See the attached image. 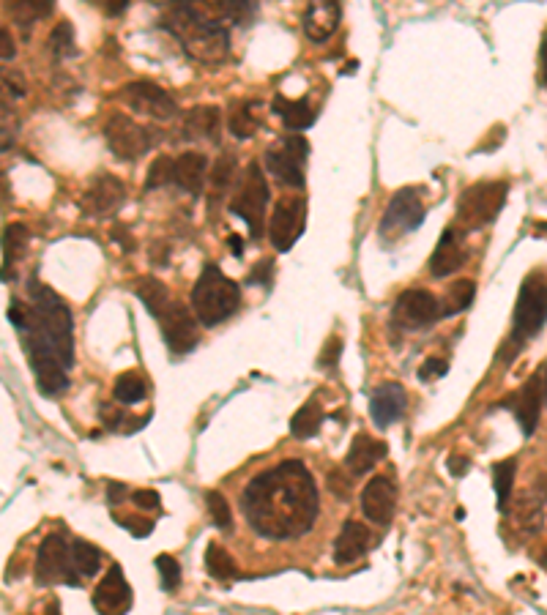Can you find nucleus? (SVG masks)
Returning <instances> with one entry per match:
<instances>
[{
    "label": "nucleus",
    "instance_id": "1",
    "mask_svg": "<svg viewBox=\"0 0 547 615\" xmlns=\"http://www.w3.org/2000/svg\"><path fill=\"white\" fill-rule=\"evenodd\" d=\"M241 512L249 528L274 542L299 539L318 520V484L299 460H285L258 473L241 492Z\"/></svg>",
    "mask_w": 547,
    "mask_h": 615
},
{
    "label": "nucleus",
    "instance_id": "2",
    "mask_svg": "<svg viewBox=\"0 0 547 615\" xmlns=\"http://www.w3.org/2000/svg\"><path fill=\"white\" fill-rule=\"evenodd\" d=\"M17 328L25 339V350H50L66 364V369L74 367L72 309L55 290L31 282V307H25Z\"/></svg>",
    "mask_w": 547,
    "mask_h": 615
},
{
    "label": "nucleus",
    "instance_id": "36",
    "mask_svg": "<svg viewBox=\"0 0 547 615\" xmlns=\"http://www.w3.org/2000/svg\"><path fill=\"white\" fill-rule=\"evenodd\" d=\"M25 96H28V80L22 77V72L0 66V110H11Z\"/></svg>",
    "mask_w": 547,
    "mask_h": 615
},
{
    "label": "nucleus",
    "instance_id": "35",
    "mask_svg": "<svg viewBox=\"0 0 547 615\" xmlns=\"http://www.w3.org/2000/svg\"><path fill=\"white\" fill-rule=\"evenodd\" d=\"M476 296V282L474 279H460L455 285L449 287V293L444 298V307H441V318H452V315H460L465 309L474 304Z\"/></svg>",
    "mask_w": 547,
    "mask_h": 615
},
{
    "label": "nucleus",
    "instance_id": "54",
    "mask_svg": "<svg viewBox=\"0 0 547 615\" xmlns=\"http://www.w3.org/2000/svg\"><path fill=\"white\" fill-rule=\"evenodd\" d=\"M446 465H449V471L455 473V476H463L468 471V460H463V457H452Z\"/></svg>",
    "mask_w": 547,
    "mask_h": 615
},
{
    "label": "nucleus",
    "instance_id": "38",
    "mask_svg": "<svg viewBox=\"0 0 547 615\" xmlns=\"http://www.w3.org/2000/svg\"><path fill=\"white\" fill-rule=\"evenodd\" d=\"M145 380L137 375V372H124L121 378L115 380L113 397L115 402L121 405H137V402L145 400Z\"/></svg>",
    "mask_w": 547,
    "mask_h": 615
},
{
    "label": "nucleus",
    "instance_id": "50",
    "mask_svg": "<svg viewBox=\"0 0 547 615\" xmlns=\"http://www.w3.org/2000/svg\"><path fill=\"white\" fill-rule=\"evenodd\" d=\"M129 3L132 0H99V6H102L107 17H121L129 9Z\"/></svg>",
    "mask_w": 547,
    "mask_h": 615
},
{
    "label": "nucleus",
    "instance_id": "27",
    "mask_svg": "<svg viewBox=\"0 0 547 615\" xmlns=\"http://www.w3.org/2000/svg\"><path fill=\"white\" fill-rule=\"evenodd\" d=\"M219 123H222V113L219 107H195L184 115L181 123V134L186 140H219Z\"/></svg>",
    "mask_w": 547,
    "mask_h": 615
},
{
    "label": "nucleus",
    "instance_id": "53",
    "mask_svg": "<svg viewBox=\"0 0 547 615\" xmlns=\"http://www.w3.org/2000/svg\"><path fill=\"white\" fill-rule=\"evenodd\" d=\"M126 495V487L118 482H110V487H107V501H110V506H118V503L124 501Z\"/></svg>",
    "mask_w": 547,
    "mask_h": 615
},
{
    "label": "nucleus",
    "instance_id": "46",
    "mask_svg": "<svg viewBox=\"0 0 547 615\" xmlns=\"http://www.w3.org/2000/svg\"><path fill=\"white\" fill-rule=\"evenodd\" d=\"M446 372H449V361H446V359H427L422 364V369H419V378H422V380H438V378H444Z\"/></svg>",
    "mask_w": 547,
    "mask_h": 615
},
{
    "label": "nucleus",
    "instance_id": "15",
    "mask_svg": "<svg viewBox=\"0 0 547 615\" xmlns=\"http://www.w3.org/2000/svg\"><path fill=\"white\" fill-rule=\"evenodd\" d=\"M159 320H162V339L176 356H184L195 348L200 331H197L195 315L184 304H170Z\"/></svg>",
    "mask_w": 547,
    "mask_h": 615
},
{
    "label": "nucleus",
    "instance_id": "41",
    "mask_svg": "<svg viewBox=\"0 0 547 615\" xmlns=\"http://www.w3.org/2000/svg\"><path fill=\"white\" fill-rule=\"evenodd\" d=\"M50 52L55 58H72L77 47H74V28L72 22H58L50 33Z\"/></svg>",
    "mask_w": 547,
    "mask_h": 615
},
{
    "label": "nucleus",
    "instance_id": "49",
    "mask_svg": "<svg viewBox=\"0 0 547 615\" xmlns=\"http://www.w3.org/2000/svg\"><path fill=\"white\" fill-rule=\"evenodd\" d=\"M14 58H17V41L11 31L0 28V61H14Z\"/></svg>",
    "mask_w": 547,
    "mask_h": 615
},
{
    "label": "nucleus",
    "instance_id": "24",
    "mask_svg": "<svg viewBox=\"0 0 547 615\" xmlns=\"http://www.w3.org/2000/svg\"><path fill=\"white\" fill-rule=\"evenodd\" d=\"M386 454H389V446H386V443L372 438L367 432H359V435L353 438L348 454H345V468L351 471V476H364V473L372 471Z\"/></svg>",
    "mask_w": 547,
    "mask_h": 615
},
{
    "label": "nucleus",
    "instance_id": "6",
    "mask_svg": "<svg viewBox=\"0 0 547 615\" xmlns=\"http://www.w3.org/2000/svg\"><path fill=\"white\" fill-rule=\"evenodd\" d=\"M189 58L200 63H222L230 55V33L222 25H170Z\"/></svg>",
    "mask_w": 547,
    "mask_h": 615
},
{
    "label": "nucleus",
    "instance_id": "30",
    "mask_svg": "<svg viewBox=\"0 0 547 615\" xmlns=\"http://www.w3.org/2000/svg\"><path fill=\"white\" fill-rule=\"evenodd\" d=\"M260 123H263V118H260L258 102H236L230 107L228 129L233 137H238V140L255 137L260 129Z\"/></svg>",
    "mask_w": 547,
    "mask_h": 615
},
{
    "label": "nucleus",
    "instance_id": "25",
    "mask_svg": "<svg viewBox=\"0 0 547 615\" xmlns=\"http://www.w3.org/2000/svg\"><path fill=\"white\" fill-rule=\"evenodd\" d=\"M463 263L465 249L463 244H460V236H457L455 227H446L444 236H441V241L435 246L433 257H430V274H433L435 279H444L449 277V274L460 271Z\"/></svg>",
    "mask_w": 547,
    "mask_h": 615
},
{
    "label": "nucleus",
    "instance_id": "34",
    "mask_svg": "<svg viewBox=\"0 0 547 615\" xmlns=\"http://www.w3.org/2000/svg\"><path fill=\"white\" fill-rule=\"evenodd\" d=\"M55 9V0H9L11 17L17 20L20 28H31L33 22L50 17Z\"/></svg>",
    "mask_w": 547,
    "mask_h": 615
},
{
    "label": "nucleus",
    "instance_id": "19",
    "mask_svg": "<svg viewBox=\"0 0 547 615\" xmlns=\"http://www.w3.org/2000/svg\"><path fill=\"white\" fill-rule=\"evenodd\" d=\"M93 607L99 613H126L132 607V585L126 583L121 566L115 564L107 569L104 580L93 591Z\"/></svg>",
    "mask_w": 547,
    "mask_h": 615
},
{
    "label": "nucleus",
    "instance_id": "13",
    "mask_svg": "<svg viewBox=\"0 0 547 615\" xmlns=\"http://www.w3.org/2000/svg\"><path fill=\"white\" fill-rule=\"evenodd\" d=\"M170 25H222L233 17V0H170Z\"/></svg>",
    "mask_w": 547,
    "mask_h": 615
},
{
    "label": "nucleus",
    "instance_id": "52",
    "mask_svg": "<svg viewBox=\"0 0 547 615\" xmlns=\"http://www.w3.org/2000/svg\"><path fill=\"white\" fill-rule=\"evenodd\" d=\"M340 350H342V342L337 337H331L329 339V345H326V353L320 356V364H326V367H331L334 364V359L340 356Z\"/></svg>",
    "mask_w": 547,
    "mask_h": 615
},
{
    "label": "nucleus",
    "instance_id": "55",
    "mask_svg": "<svg viewBox=\"0 0 547 615\" xmlns=\"http://www.w3.org/2000/svg\"><path fill=\"white\" fill-rule=\"evenodd\" d=\"M542 69H545V77H547V41H545V47H542Z\"/></svg>",
    "mask_w": 547,
    "mask_h": 615
},
{
    "label": "nucleus",
    "instance_id": "39",
    "mask_svg": "<svg viewBox=\"0 0 547 615\" xmlns=\"http://www.w3.org/2000/svg\"><path fill=\"white\" fill-rule=\"evenodd\" d=\"M72 566L80 572V577H93L102 566V553L85 539H77L72 544Z\"/></svg>",
    "mask_w": 547,
    "mask_h": 615
},
{
    "label": "nucleus",
    "instance_id": "16",
    "mask_svg": "<svg viewBox=\"0 0 547 615\" xmlns=\"http://www.w3.org/2000/svg\"><path fill=\"white\" fill-rule=\"evenodd\" d=\"M441 318V304L433 293L427 290H405L400 298L394 301V320L400 326L408 328H422L430 326L435 320Z\"/></svg>",
    "mask_w": 547,
    "mask_h": 615
},
{
    "label": "nucleus",
    "instance_id": "29",
    "mask_svg": "<svg viewBox=\"0 0 547 615\" xmlns=\"http://www.w3.org/2000/svg\"><path fill=\"white\" fill-rule=\"evenodd\" d=\"M274 113L285 121V126H288L290 132H304V129H310L312 123H315V110H312L310 99H282V96H277L274 99Z\"/></svg>",
    "mask_w": 547,
    "mask_h": 615
},
{
    "label": "nucleus",
    "instance_id": "58",
    "mask_svg": "<svg viewBox=\"0 0 547 615\" xmlns=\"http://www.w3.org/2000/svg\"><path fill=\"white\" fill-rule=\"evenodd\" d=\"M545 380H547V369H545ZM545 394H547V383H545Z\"/></svg>",
    "mask_w": 547,
    "mask_h": 615
},
{
    "label": "nucleus",
    "instance_id": "33",
    "mask_svg": "<svg viewBox=\"0 0 547 615\" xmlns=\"http://www.w3.org/2000/svg\"><path fill=\"white\" fill-rule=\"evenodd\" d=\"M320 421H323V408H320V402L318 400L304 402V405L296 410V416L290 419V432H293V438H299V441H310L312 435L320 430Z\"/></svg>",
    "mask_w": 547,
    "mask_h": 615
},
{
    "label": "nucleus",
    "instance_id": "23",
    "mask_svg": "<svg viewBox=\"0 0 547 615\" xmlns=\"http://www.w3.org/2000/svg\"><path fill=\"white\" fill-rule=\"evenodd\" d=\"M208 181V156L197 151H186L173 159V184L189 195H203V186Z\"/></svg>",
    "mask_w": 547,
    "mask_h": 615
},
{
    "label": "nucleus",
    "instance_id": "8",
    "mask_svg": "<svg viewBox=\"0 0 547 615\" xmlns=\"http://www.w3.org/2000/svg\"><path fill=\"white\" fill-rule=\"evenodd\" d=\"M104 140L110 145L115 159H121V162H135L156 145L151 129H145V126L132 121L129 115L121 113L110 115V121L104 123Z\"/></svg>",
    "mask_w": 547,
    "mask_h": 615
},
{
    "label": "nucleus",
    "instance_id": "21",
    "mask_svg": "<svg viewBox=\"0 0 547 615\" xmlns=\"http://www.w3.org/2000/svg\"><path fill=\"white\" fill-rule=\"evenodd\" d=\"M405 405H408V394L400 383H383L372 391L370 400V416L372 424L378 430H389L394 421L403 419Z\"/></svg>",
    "mask_w": 547,
    "mask_h": 615
},
{
    "label": "nucleus",
    "instance_id": "3",
    "mask_svg": "<svg viewBox=\"0 0 547 615\" xmlns=\"http://www.w3.org/2000/svg\"><path fill=\"white\" fill-rule=\"evenodd\" d=\"M241 307V287L222 274L217 263H206L192 287V312L206 328L225 323Z\"/></svg>",
    "mask_w": 547,
    "mask_h": 615
},
{
    "label": "nucleus",
    "instance_id": "32",
    "mask_svg": "<svg viewBox=\"0 0 547 615\" xmlns=\"http://www.w3.org/2000/svg\"><path fill=\"white\" fill-rule=\"evenodd\" d=\"M137 298L143 301V307L154 315V318H162V312L170 307V296H167V287L154 277H143L137 279L135 287Z\"/></svg>",
    "mask_w": 547,
    "mask_h": 615
},
{
    "label": "nucleus",
    "instance_id": "22",
    "mask_svg": "<svg viewBox=\"0 0 547 615\" xmlns=\"http://www.w3.org/2000/svg\"><path fill=\"white\" fill-rule=\"evenodd\" d=\"M542 394H545V372L528 378L512 400V413H515L523 435H534V430H537L539 413H542Z\"/></svg>",
    "mask_w": 547,
    "mask_h": 615
},
{
    "label": "nucleus",
    "instance_id": "45",
    "mask_svg": "<svg viewBox=\"0 0 547 615\" xmlns=\"http://www.w3.org/2000/svg\"><path fill=\"white\" fill-rule=\"evenodd\" d=\"M118 523H124L126 531L132 533L135 539H145V536H151V533H154V523H151V520H140V517H121Z\"/></svg>",
    "mask_w": 547,
    "mask_h": 615
},
{
    "label": "nucleus",
    "instance_id": "9",
    "mask_svg": "<svg viewBox=\"0 0 547 615\" xmlns=\"http://www.w3.org/2000/svg\"><path fill=\"white\" fill-rule=\"evenodd\" d=\"M36 580L39 585L66 583L80 585V574L72 566V547L63 542L61 533H50L36 553Z\"/></svg>",
    "mask_w": 547,
    "mask_h": 615
},
{
    "label": "nucleus",
    "instance_id": "10",
    "mask_svg": "<svg viewBox=\"0 0 547 615\" xmlns=\"http://www.w3.org/2000/svg\"><path fill=\"white\" fill-rule=\"evenodd\" d=\"M310 154V143L299 132L288 134L282 145L266 151V167L279 184L301 189L304 186V162Z\"/></svg>",
    "mask_w": 547,
    "mask_h": 615
},
{
    "label": "nucleus",
    "instance_id": "37",
    "mask_svg": "<svg viewBox=\"0 0 547 615\" xmlns=\"http://www.w3.org/2000/svg\"><path fill=\"white\" fill-rule=\"evenodd\" d=\"M206 572L214 577V580H230V577H236V561H233V555L222 547V544L217 542H208L206 547Z\"/></svg>",
    "mask_w": 547,
    "mask_h": 615
},
{
    "label": "nucleus",
    "instance_id": "14",
    "mask_svg": "<svg viewBox=\"0 0 547 615\" xmlns=\"http://www.w3.org/2000/svg\"><path fill=\"white\" fill-rule=\"evenodd\" d=\"M121 99H124L135 113L148 115V118H154V121H173L178 115L176 99H173L165 88L154 85V82H129L124 93H121Z\"/></svg>",
    "mask_w": 547,
    "mask_h": 615
},
{
    "label": "nucleus",
    "instance_id": "5",
    "mask_svg": "<svg viewBox=\"0 0 547 615\" xmlns=\"http://www.w3.org/2000/svg\"><path fill=\"white\" fill-rule=\"evenodd\" d=\"M506 195H509V186L504 181H479V184L468 186L457 203L460 227L463 230H482V227L493 225L496 216L501 214V208L506 205Z\"/></svg>",
    "mask_w": 547,
    "mask_h": 615
},
{
    "label": "nucleus",
    "instance_id": "43",
    "mask_svg": "<svg viewBox=\"0 0 547 615\" xmlns=\"http://www.w3.org/2000/svg\"><path fill=\"white\" fill-rule=\"evenodd\" d=\"M173 184V159L170 156H156L154 164L148 167L145 189H159V186Z\"/></svg>",
    "mask_w": 547,
    "mask_h": 615
},
{
    "label": "nucleus",
    "instance_id": "11",
    "mask_svg": "<svg viewBox=\"0 0 547 615\" xmlns=\"http://www.w3.org/2000/svg\"><path fill=\"white\" fill-rule=\"evenodd\" d=\"M307 227V200L301 195L282 197L269 219V241L277 252H290Z\"/></svg>",
    "mask_w": 547,
    "mask_h": 615
},
{
    "label": "nucleus",
    "instance_id": "40",
    "mask_svg": "<svg viewBox=\"0 0 547 615\" xmlns=\"http://www.w3.org/2000/svg\"><path fill=\"white\" fill-rule=\"evenodd\" d=\"M515 473H517L515 460L498 462L496 468H493V490H496L498 506H501V509H506V501H509L512 490H515Z\"/></svg>",
    "mask_w": 547,
    "mask_h": 615
},
{
    "label": "nucleus",
    "instance_id": "42",
    "mask_svg": "<svg viewBox=\"0 0 547 615\" xmlns=\"http://www.w3.org/2000/svg\"><path fill=\"white\" fill-rule=\"evenodd\" d=\"M206 506H208V514H211V520H214V525H217L219 531L230 533L233 531V514H230V503L225 501V495L217 490L206 492Z\"/></svg>",
    "mask_w": 547,
    "mask_h": 615
},
{
    "label": "nucleus",
    "instance_id": "31",
    "mask_svg": "<svg viewBox=\"0 0 547 615\" xmlns=\"http://www.w3.org/2000/svg\"><path fill=\"white\" fill-rule=\"evenodd\" d=\"M236 181V159L222 154L217 162L208 167V186H211V203L217 205L228 197L230 186Z\"/></svg>",
    "mask_w": 547,
    "mask_h": 615
},
{
    "label": "nucleus",
    "instance_id": "12",
    "mask_svg": "<svg viewBox=\"0 0 547 615\" xmlns=\"http://www.w3.org/2000/svg\"><path fill=\"white\" fill-rule=\"evenodd\" d=\"M424 219V203L416 189H400L392 197V203L386 208V214L381 219V236L386 241H397V238L408 236L416 227L422 225Z\"/></svg>",
    "mask_w": 547,
    "mask_h": 615
},
{
    "label": "nucleus",
    "instance_id": "28",
    "mask_svg": "<svg viewBox=\"0 0 547 615\" xmlns=\"http://www.w3.org/2000/svg\"><path fill=\"white\" fill-rule=\"evenodd\" d=\"M28 241H31V233H28L25 225H9L3 230V236H0V246H3V271H0V279L14 277V266L25 255Z\"/></svg>",
    "mask_w": 547,
    "mask_h": 615
},
{
    "label": "nucleus",
    "instance_id": "51",
    "mask_svg": "<svg viewBox=\"0 0 547 615\" xmlns=\"http://www.w3.org/2000/svg\"><path fill=\"white\" fill-rule=\"evenodd\" d=\"M329 482H331V490H334V495H342V498H348V495H351V482H348V479H345L342 473L331 471Z\"/></svg>",
    "mask_w": 547,
    "mask_h": 615
},
{
    "label": "nucleus",
    "instance_id": "57",
    "mask_svg": "<svg viewBox=\"0 0 547 615\" xmlns=\"http://www.w3.org/2000/svg\"><path fill=\"white\" fill-rule=\"evenodd\" d=\"M542 564H545V569H547V553L542 555Z\"/></svg>",
    "mask_w": 547,
    "mask_h": 615
},
{
    "label": "nucleus",
    "instance_id": "47",
    "mask_svg": "<svg viewBox=\"0 0 547 615\" xmlns=\"http://www.w3.org/2000/svg\"><path fill=\"white\" fill-rule=\"evenodd\" d=\"M271 279H274V263L271 260H260L258 268L249 271V282H255V285L271 287Z\"/></svg>",
    "mask_w": 547,
    "mask_h": 615
},
{
    "label": "nucleus",
    "instance_id": "26",
    "mask_svg": "<svg viewBox=\"0 0 547 615\" xmlns=\"http://www.w3.org/2000/svg\"><path fill=\"white\" fill-rule=\"evenodd\" d=\"M367 547H370L367 525H362L359 520H348V523L342 525L340 536L334 539V561L342 566L353 564V561H359L367 553Z\"/></svg>",
    "mask_w": 547,
    "mask_h": 615
},
{
    "label": "nucleus",
    "instance_id": "56",
    "mask_svg": "<svg viewBox=\"0 0 547 615\" xmlns=\"http://www.w3.org/2000/svg\"><path fill=\"white\" fill-rule=\"evenodd\" d=\"M230 244H233V252H236V255H241V244H238V238H236V236L230 238Z\"/></svg>",
    "mask_w": 547,
    "mask_h": 615
},
{
    "label": "nucleus",
    "instance_id": "48",
    "mask_svg": "<svg viewBox=\"0 0 547 615\" xmlns=\"http://www.w3.org/2000/svg\"><path fill=\"white\" fill-rule=\"evenodd\" d=\"M132 501H135L137 509H143V512H154V509H159V503H162L156 490H137Z\"/></svg>",
    "mask_w": 547,
    "mask_h": 615
},
{
    "label": "nucleus",
    "instance_id": "18",
    "mask_svg": "<svg viewBox=\"0 0 547 615\" xmlns=\"http://www.w3.org/2000/svg\"><path fill=\"white\" fill-rule=\"evenodd\" d=\"M362 512L375 525L392 523L394 512H397V487L392 479L375 476L372 482H367L362 492Z\"/></svg>",
    "mask_w": 547,
    "mask_h": 615
},
{
    "label": "nucleus",
    "instance_id": "4",
    "mask_svg": "<svg viewBox=\"0 0 547 615\" xmlns=\"http://www.w3.org/2000/svg\"><path fill=\"white\" fill-rule=\"evenodd\" d=\"M269 200H271V192H269V184H266V175H263V170H260V164L258 162L247 164V170H244V175H241L236 195H233V200L228 203V208H230V214L241 216V219L247 222L249 233H252L255 241H258V238L263 236V230H266V211H269Z\"/></svg>",
    "mask_w": 547,
    "mask_h": 615
},
{
    "label": "nucleus",
    "instance_id": "20",
    "mask_svg": "<svg viewBox=\"0 0 547 615\" xmlns=\"http://www.w3.org/2000/svg\"><path fill=\"white\" fill-rule=\"evenodd\" d=\"M342 20V0H310L304 11V33L315 44L331 39Z\"/></svg>",
    "mask_w": 547,
    "mask_h": 615
},
{
    "label": "nucleus",
    "instance_id": "44",
    "mask_svg": "<svg viewBox=\"0 0 547 615\" xmlns=\"http://www.w3.org/2000/svg\"><path fill=\"white\" fill-rule=\"evenodd\" d=\"M156 569H159V577H162V585L167 591H176L181 585V566L173 555H156Z\"/></svg>",
    "mask_w": 547,
    "mask_h": 615
},
{
    "label": "nucleus",
    "instance_id": "7",
    "mask_svg": "<svg viewBox=\"0 0 547 615\" xmlns=\"http://www.w3.org/2000/svg\"><path fill=\"white\" fill-rule=\"evenodd\" d=\"M547 323V279L542 274L526 277L515 304V337L526 342L539 337Z\"/></svg>",
    "mask_w": 547,
    "mask_h": 615
},
{
    "label": "nucleus",
    "instance_id": "17",
    "mask_svg": "<svg viewBox=\"0 0 547 615\" xmlns=\"http://www.w3.org/2000/svg\"><path fill=\"white\" fill-rule=\"evenodd\" d=\"M124 200H126L124 181H118L115 175L104 173L88 186V192H85L83 200H80V208H83V214L88 216H110L124 205Z\"/></svg>",
    "mask_w": 547,
    "mask_h": 615
}]
</instances>
